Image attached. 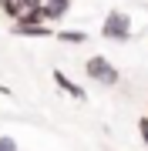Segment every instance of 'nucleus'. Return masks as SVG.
Instances as JSON below:
<instances>
[{"instance_id": "f257e3e1", "label": "nucleus", "mask_w": 148, "mask_h": 151, "mask_svg": "<svg viewBox=\"0 0 148 151\" xmlns=\"http://www.w3.org/2000/svg\"><path fill=\"white\" fill-rule=\"evenodd\" d=\"M101 37L111 40V44H128L131 37V17L125 10H108L101 20Z\"/></svg>"}, {"instance_id": "f03ea898", "label": "nucleus", "mask_w": 148, "mask_h": 151, "mask_svg": "<svg viewBox=\"0 0 148 151\" xmlns=\"http://www.w3.org/2000/svg\"><path fill=\"white\" fill-rule=\"evenodd\" d=\"M84 74H88L94 84H101V87H115V84L121 81L118 67L111 64L108 57H101V54H91L88 60H84Z\"/></svg>"}, {"instance_id": "7ed1b4c3", "label": "nucleus", "mask_w": 148, "mask_h": 151, "mask_svg": "<svg viewBox=\"0 0 148 151\" xmlns=\"http://www.w3.org/2000/svg\"><path fill=\"white\" fill-rule=\"evenodd\" d=\"M51 77H54V84H57V87H61V91H64L67 97H74V101H81V104L88 101V91H84V87H81V84L74 81V77H67L64 70H54Z\"/></svg>"}, {"instance_id": "20e7f679", "label": "nucleus", "mask_w": 148, "mask_h": 151, "mask_svg": "<svg viewBox=\"0 0 148 151\" xmlns=\"http://www.w3.org/2000/svg\"><path fill=\"white\" fill-rule=\"evenodd\" d=\"M10 34H17V37H54L51 24H14Z\"/></svg>"}, {"instance_id": "39448f33", "label": "nucleus", "mask_w": 148, "mask_h": 151, "mask_svg": "<svg viewBox=\"0 0 148 151\" xmlns=\"http://www.w3.org/2000/svg\"><path fill=\"white\" fill-rule=\"evenodd\" d=\"M67 10H71V0H44V24L61 20Z\"/></svg>"}, {"instance_id": "423d86ee", "label": "nucleus", "mask_w": 148, "mask_h": 151, "mask_svg": "<svg viewBox=\"0 0 148 151\" xmlns=\"http://www.w3.org/2000/svg\"><path fill=\"white\" fill-rule=\"evenodd\" d=\"M54 37H57L61 44H84V40H88V34H84V30H71V27H64V30H54Z\"/></svg>"}, {"instance_id": "0eeeda50", "label": "nucleus", "mask_w": 148, "mask_h": 151, "mask_svg": "<svg viewBox=\"0 0 148 151\" xmlns=\"http://www.w3.org/2000/svg\"><path fill=\"white\" fill-rule=\"evenodd\" d=\"M0 10H4V14L17 24V20L24 17V0H0Z\"/></svg>"}, {"instance_id": "6e6552de", "label": "nucleus", "mask_w": 148, "mask_h": 151, "mask_svg": "<svg viewBox=\"0 0 148 151\" xmlns=\"http://www.w3.org/2000/svg\"><path fill=\"white\" fill-rule=\"evenodd\" d=\"M138 138H142V145L148 148V114H145V118H138Z\"/></svg>"}, {"instance_id": "1a4fd4ad", "label": "nucleus", "mask_w": 148, "mask_h": 151, "mask_svg": "<svg viewBox=\"0 0 148 151\" xmlns=\"http://www.w3.org/2000/svg\"><path fill=\"white\" fill-rule=\"evenodd\" d=\"M0 151H17V141L10 134H4V138H0Z\"/></svg>"}, {"instance_id": "9d476101", "label": "nucleus", "mask_w": 148, "mask_h": 151, "mask_svg": "<svg viewBox=\"0 0 148 151\" xmlns=\"http://www.w3.org/2000/svg\"><path fill=\"white\" fill-rule=\"evenodd\" d=\"M24 10H44V0H24Z\"/></svg>"}, {"instance_id": "9b49d317", "label": "nucleus", "mask_w": 148, "mask_h": 151, "mask_svg": "<svg viewBox=\"0 0 148 151\" xmlns=\"http://www.w3.org/2000/svg\"><path fill=\"white\" fill-rule=\"evenodd\" d=\"M0 97H14V91H10L7 84H0Z\"/></svg>"}]
</instances>
